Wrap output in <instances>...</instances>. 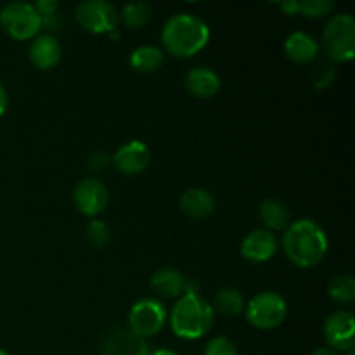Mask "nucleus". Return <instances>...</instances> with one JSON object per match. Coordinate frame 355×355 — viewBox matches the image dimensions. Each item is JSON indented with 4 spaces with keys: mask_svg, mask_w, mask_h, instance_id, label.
<instances>
[{
    "mask_svg": "<svg viewBox=\"0 0 355 355\" xmlns=\"http://www.w3.org/2000/svg\"><path fill=\"white\" fill-rule=\"evenodd\" d=\"M210 28L194 14L180 12L170 17L162 31V44L173 58H193L207 47Z\"/></svg>",
    "mask_w": 355,
    "mask_h": 355,
    "instance_id": "2",
    "label": "nucleus"
},
{
    "mask_svg": "<svg viewBox=\"0 0 355 355\" xmlns=\"http://www.w3.org/2000/svg\"><path fill=\"white\" fill-rule=\"evenodd\" d=\"M76 21L89 33L103 35L116 31L120 16L106 0H85L76 7Z\"/></svg>",
    "mask_w": 355,
    "mask_h": 355,
    "instance_id": "7",
    "label": "nucleus"
},
{
    "mask_svg": "<svg viewBox=\"0 0 355 355\" xmlns=\"http://www.w3.org/2000/svg\"><path fill=\"white\" fill-rule=\"evenodd\" d=\"M322 51L331 61L350 62L355 55V19L350 14H336L326 24L321 38Z\"/></svg>",
    "mask_w": 355,
    "mask_h": 355,
    "instance_id": "4",
    "label": "nucleus"
},
{
    "mask_svg": "<svg viewBox=\"0 0 355 355\" xmlns=\"http://www.w3.org/2000/svg\"><path fill=\"white\" fill-rule=\"evenodd\" d=\"M335 7L331 0H295V14L305 17H324Z\"/></svg>",
    "mask_w": 355,
    "mask_h": 355,
    "instance_id": "24",
    "label": "nucleus"
},
{
    "mask_svg": "<svg viewBox=\"0 0 355 355\" xmlns=\"http://www.w3.org/2000/svg\"><path fill=\"white\" fill-rule=\"evenodd\" d=\"M335 82V69L333 68H328L322 71V75L319 76L318 80H315L314 87L315 89H326V87H329L331 83Z\"/></svg>",
    "mask_w": 355,
    "mask_h": 355,
    "instance_id": "27",
    "label": "nucleus"
},
{
    "mask_svg": "<svg viewBox=\"0 0 355 355\" xmlns=\"http://www.w3.org/2000/svg\"><path fill=\"white\" fill-rule=\"evenodd\" d=\"M146 338L128 328H118L107 333L103 342V355H148Z\"/></svg>",
    "mask_w": 355,
    "mask_h": 355,
    "instance_id": "12",
    "label": "nucleus"
},
{
    "mask_svg": "<svg viewBox=\"0 0 355 355\" xmlns=\"http://www.w3.org/2000/svg\"><path fill=\"white\" fill-rule=\"evenodd\" d=\"M28 55H30V61L35 68L42 69V71H49V69L55 68L59 64L62 49L55 37H52V35H40V37L33 38Z\"/></svg>",
    "mask_w": 355,
    "mask_h": 355,
    "instance_id": "14",
    "label": "nucleus"
},
{
    "mask_svg": "<svg viewBox=\"0 0 355 355\" xmlns=\"http://www.w3.org/2000/svg\"><path fill=\"white\" fill-rule=\"evenodd\" d=\"M328 297L336 304H350L355 300V279L350 274H340L328 284Z\"/></svg>",
    "mask_w": 355,
    "mask_h": 355,
    "instance_id": "22",
    "label": "nucleus"
},
{
    "mask_svg": "<svg viewBox=\"0 0 355 355\" xmlns=\"http://www.w3.org/2000/svg\"><path fill=\"white\" fill-rule=\"evenodd\" d=\"M186 89L196 99H210L220 90V78L210 68H194L186 75Z\"/></svg>",
    "mask_w": 355,
    "mask_h": 355,
    "instance_id": "15",
    "label": "nucleus"
},
{
    "mask_svg": "<svg viewBox=\"0 0 355 355\" xmlns=\"http://www.w3.org/2000/svg\"><path fill=\"white\" fill-rule=\"evenodd\" d=\"M284 54L298 64L312 62L319 54V44L304 31H295L284 40Z\"/></svg>",
    "mask_w": 355,
    "mask_h": 355,
    "instance_id": "16",
    "label": "nucleus"
},
{
    "mask_svg": "<svg viewBox=\"0 0 355 355\" xmlns=\"http://www.w3.org/2000/svg\"><path fill=\"white\" fill-rule=\"evenodd\" d=\"M113 166L123 175H137L148 168L151 162V151L141 141L125 142L113 156Z\"/></svg>",
    "mask_w": 355,
    "mask_h": 355,
    "instance_id": "11",
    "label": "nucleus"
},
{
    "mask_svg": "<svg viewBox=\"0 0 355 355\" xmlns=\"http://www.w3.org/2000/svg\"><path fill=\"white\" fill-rule=\"evenodd\" d=\"M107 201H110L107 187L97 179H83L73 191V203L76 210L87 217L99 215L107 207Z\"/></svg>",
    "mask_w": 355,
    "mask_h": 355,
    "instance_id": "9",
    "label": "nucleus"
},
{
    "mask_svg": "<svg viewBox=\"0 0 355 355\" xmlns=\"http://www.w3.org/2000/svg\"><path fill=\"white\" fill-rule=\"evenodd\" d=\"M215 311L198 293H184L170 314V326L179 338L198 340L210 331Z\"/></svg>",
    "mask_w": 355,
    "mask_h": 355,
    "instance_id": "3",
    "label": "nucleus"
},
{
    "mask_svg": "<svg viewBox=\"0 0 355 355\" xmlns=\"http://www.w3.org/2000/svg\"><path fill=\"white\" fill-rule=\"evenodd\" d=\"M347 355H355V350H354V349H350V350H347Z\"/></svg>",
    "mask_w": 355,
    "mask_h": 355,
    "instance_id": "32",
    "label": "nucleus"
},
{
    "mask_svg": "<svg viewBox=\"0 0 355 355\" xmlns=\"http://www.w3.org/2000/svg\"><path fill=\"white\" fill-rule=\"evenodd\" d=\"M107 165V158L103 153H94L89 158V168L90 170H103Z\"/></svg>",
    "mask_w": 355,
    "mask_h": 355,
    "instance_id": "28",
    "label": "nucleus"
},
{
    "mask_svg": "<svg viewBox=\"0 0 355 355\" xmlns=\"http://www.w3.org/2000/svg\"><path fill=\"white\" fill-rule=\"evenodd\" d=\"M324 338L328 342L329 349L347 350L354 349L355 338V319L354 314L349 311H336L328 315L324 322Z\"/></svg>",
    "mask_w": 355,
    "mask_h": 355,
    "instance_id": "10",
    "label": "nucleus"
},
{
    "mask_svg": "<svg viewBox=\"0 0 355 355\" xmlns=\"http://www.w3.org/2000/svg\"><path fill=\"white\" fill-rule=\"evenodd\" d=\"M151 288L156 291V295L163 298L179 297L186 288V277L182 276L180 270L172 269V267H163L153 274Z\"/></svg>",
    "mask_w": 355,
    "mask_h": 355,
    "instance_id": "18",
    "label": "nucleus"
},
{
    "mask_svg": "<svg viewBox=\"0 0 355 355\" xmlns=\"http://www.w3.org/2000/svg\"><path fill=\"white\" fill-rule=\"evenodd\" d=\"M148 355H179V354H175V352H173V350L159 349V350H155V352H149Z\"/></svg>",
    "mask_w": 355,
    "mask_h": 355,
    "instance_id": "31",
    "label": "nucleus"
},
{
    "mask_svg": "<svg viewBox=\"0 0 355 355\" xmlns=\"http://www.w3.org/2000/svg\"><path fill=\"white\" fill-rule=\"evenodd\" d=\"M259 214L269 232L284 231V229L291 224L290 210H288L286 205L281 203L279 200L262 201V205H260L259 208Z\"/></svg>",
    "mask_w": 355,
    "mask_h": 355,
    "instance_id": "19",
    "label": "nucleus"
},
{
    "mask_svg": "<svg viewBox=\"0 0 355 355\" xmlns=\"http://www.w3.org/2000/svg\"><path fill=\"white\" fill-rule=\"evenodd\" d=\"M0 355H9V354H7L3 349H0Z\"/></svg>",
    "mask_w": 355,
    "mask_h": 355,
    "instance_id": "33",
    "label": "nucleus"
},
{
    "mask_svg": "<svg viewBox=\"0 0 355 355\" xmlns=\"http://www.w3.org/2000/svg\"><path fill=\"white\" fill-rule=\"evenodd\" d=\"M151 19V6L148 2H130L121 9V21L130 30H139Z\"/></svg>",
    "mask_w": 355,
    "mask_h": 355,
    "instance_id": "23",
    "label": "nucleus"
},
{
    "mask_svg": "<svg viewBox=\"0 0 355 355\" xmlns=\"http://www.w3.org/2000/svg\"><path fill=\"white\" fill-rule=\"evenodd\" d=\"M85 236L87 241H89L94 248L101 250L104 248V246L110 245L111 229L104 220H90L89 224H87Z\"/></svg>",
    "mask_w": 355,
    "mask_h": 355,
    "instance_id": "25",
    "label": "nucleus"
},
{
    "mask_svg": "<svg viewBox=\"0 0 355 355\" xmlns=\"http://www.w3.org/2000/svg\"><path fill=\"white\" fill-rule=\"evenodd\" d=\"M309 355H338L333 349L329 347H319V349H314Z\"/></svg>",
    "mask_w": 355,
    "mask_h": 355,
    "instance_id": "30",
    "label": "nucleus"
},
{
    "mask_svg": "<svg viewBox=\"0 0 355 355\" xmlns=\"http://www.w3.org/2000/svg\"><path fill=\"white\" fill-rule=\"evenodd\" d=\"M0 26L14 40H30L42 30V17L33 3L10 2L0 10Z\"/></svg>",
    "mask_w": 355,
    "mask_h": 355,
    "instance_id": "5",
    "label": "nucleus"
},
{
    "mask_svg": "<svg viewBox=\"0 0 355 355\" xmlns=\"http://www.w3.org/2000/svg\"><path fill=\"white\" fill-rule=\"evenodd\" d=\"M214 311H218L225 318H236L245 309V300L243 295L236 288H222L217 291L214 300Z\"/></svg>",
    "mask_w": 355,
    "mask_h": 355,
    "instance_id": "21",
    "label": "nucleus"
},
{
    "mask_svg": "<svg viewBox=\"0 0 355 355\" xmlns=\"http://www.w3.org/2000/svg\"><path fill=\"white\" fill-rule=\"evenodd\" d=\"M328 236L311 218L295 220L284 229L283 250L290 262L300 269L319 266L328 253Z\"/></svg>",
    "mask_w": 355,
    "mask_h": 355,
    "instance_id": "1",
    "label": "nucleus"
},
{
    "mask_svg": "<svg viewBox=\"0 0 355 355\" xmlns=\"http://www.w3.org/2000/svg\"><path fill=\"white\" fill-rule=\"evenodd\" d=\"M180 210L191 218H207L215 210V198L207 189L193 187L180 196Z\"/></svg>",
    "mask_w": 355,
    "mask_h": 355,
    "instance_id": "17",
    "label": "nucleus"
},
{
    "mask_svg": "<svg viewBox=\"0 0 355 355\" xmlns=\"http://www.w3.org/2000/svg\"><path fill=\"white\" fill-rule=\"evenodd\" d=\"M166 321V311L155 298H142L132 305L128 312V329L142 338L155 336L162 331Z\"/></svg>",
    "mask_w": 355,
    "mask_h": 355,
    "instance_id": "8",
    "label": "nucleus"
},
{
    "mask_svg": "<svg viewBox=\"0 0 355 355\" xmlns=\"http://www.w3.org/2000/svg\"><path fill=\"white\" fill-rule=\"evenodd\" d=\"M7 106H9V96H7L6 87L0 83V116L7 111Z\"/></svg>",
    "mask_w": 355,
    "mask_h": 355,
    "instance_id": "29",
    "label": "nucleus"
},
{
    "mask_svg": "<svg viewBox=\"0 0 355 355\" xmlns=\"http://www.w3.org/2000/svg\"><path fill=\"white\" fill-rule=\"evenodd\" d=\"M277 252V239L272 232L263 231V229H255L245 236L241 243V255L246 260L255 263L267 262L272 259Z\"/></svg>",
    "mask_w": 355,
    "mask_h": 355,
    "instance_id": "13",
    "label": "nucleus"
},
{
    "mask_svg": "<svg viewBox=\"0 0 355 355\" xmlns=\"http://www.w3.org/2000/svg\"><path fill=\"white\" fill-rule=\"evenodd\" d=\"M203 355H238L234 343L225 336H217L207 343Z\"/></svg>",
    "mask_w": 355,
    "mask_h": 355,
    "instance_id": "26",
    "label": "nucleus"
},
{
    "mask_svg": "<svg viewBox=\"0 0 355 355\" xmlns=\"http://www.w3.org/2000/svg\"><path fill=\"white\" fill-rule=\"evenodd\" d=\"M288 315V304L276 291L255 295L246 305V319L257 329H274L283 324Z\"/></svg>",
    "mask_w": 355,
    "mask_h": 355,
    "instance_id": "6",
    "label": "nucleus"
},
{
    "mask_svg": "<svg viewBox=\"0 0 355 355\" xmlns=\"http://www.w3.org/2000/svg\"><path fill=\"white\" fill-rule=\"evenodd\" d=\"M128 62H130L135 71L151 75L163 64V52L158 47H153V45H142V47L132 51Z\"/></svg>",
    "mask_w": 355,
    "mask_h": 355,
    "instance_id": "20",
    "label": "nucleus"
}]
</instances>
